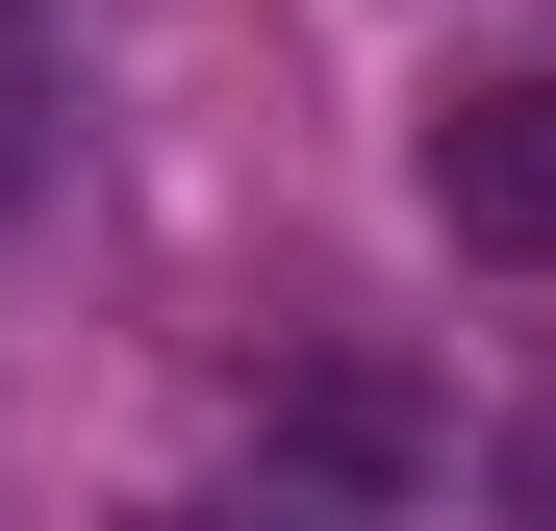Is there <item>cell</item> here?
I'll return each mask as SVG.
<instances>
[{
    "instance_id": "3957f363",
    "label": "cell",
    "mask_w": 556,
    "mask_h": 531,
    "mask_svg": "<svg viewBox=\"0 0 556 531\" xmlns=\"http://www.w3.org/2000/svg\"><path fill=\"white\" fill-rule=\"evenodd\" d=\"M127 531H228V506H127Z\"/></svg>"
},
{
    "instance_id": "7a4b0ae2",
    "label": "cell",
    "mask_w": 556,
    "mask_h": 531,
    "mask_svg": "<svg viewBox=\"0 0 556 531\" xmlns=\"http://www.w3.org/2000/svg\"><path fill=\"white\" fill-rule=\"evenodd\" d=\"M26 127H51V0H0V177H26Z\"/></svg>"
},
{
    "instance_id": "6da1fadb",
    "label": "cell",
    "mask_w": 556,
    "mask_h": 531,
    "mask_svg": "<svg viewBox=\"0 0 556 531\" xmlns=\"http://www.w3.org/2000/svg\"><path fill=\"white\" fill-rule=\"evenodd\" d=\"M430 228L481 279H556V76H455L430 102Z\"/></svg>"
}]
</instances>
